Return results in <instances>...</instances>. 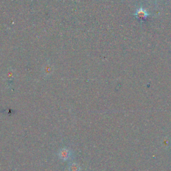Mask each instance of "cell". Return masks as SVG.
Returning <instances> with one entry per match:
<instances>
[{
    "instance_id": "cell-1",
    "label": "cell",
    "mask_w": 171,
    "mask_h": 171,
    "mask_svg": "<svg viewBox=\"0 0 171 171\" xmlns=\"http://www.w3.org/2000/svg\"><path fill=\"white\" fill-rule=\"evenodd\" d=\"M134 15H135V16L140 21H143L146 18L148 17L149 15H150V14L148 13L147 11H146L144 9H143V8L141 6V8H138V10H136Z\"/></svg>"
}]
</instances>
